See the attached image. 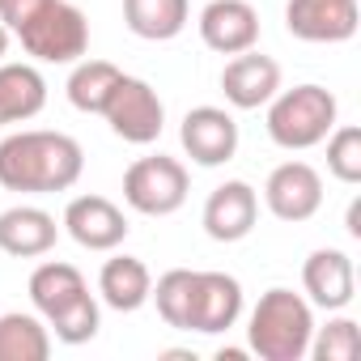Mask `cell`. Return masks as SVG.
I'll return each mask as SVG.
<instances>
[{
	"label": "cell",
	"instance_id": "1",
	"mask_svg": "<svg viewBox=\"0 0 361 361\" xmlns=\"http://www.w3.org/2000/svg\"><path fill=\"white\" fill-rule=\"evenodd\" d=\"M85 170V149L68 132L26 128L0 140V188L22 196L68 192Z\"/></svg>",
	"mask_w": 361,
	"mask_h": 361
},
{
	"label": "cell",
	"instance_id": "2",
	"mask_svg": "<svg viewBox=\"0 0 361 361\" xmlns=\"http://www.w3.org/2000/svg\"><path fill=\"white\" fill-rule=\"evenodd\" d=\"M0 22L43 64H77L90 51V22L68 0H0Z\"/></svg>",
	"mask_w": 361,
	"mask_h": 361
},
{
	"label": "cell",
	"instance_id": "3",
	"mask_svg": "<svg viewBox=\"0 0 361 361\" xmlns=\"http://www.w3.org/2000/svg\"><path fill=\"white\" fill-rule=\"evenodd\" d=\"M314 336V310L302 293L293 289H268L255 310H251V327H247V348L264 361H302Z\"/></svg>",
	"mask_w": 361,
	"mask_h": 361
},
{
	"label": "cell",
	"instance_id": "4",
	"mask_svg": "<svg viewBox=\"0 0 361 361\" xmlns=\"http://www.w3.org/2000/svg\"><path fill=\"white\" fill-rule=\"evenodd\" d=\"M336 94L323 85H293V90H276L268 102V136L281 149H314L327 140V132L336 128Z\"/></svg>",
	"mask_w": 361,
	"mask_h": 361
},
{
	"label": "cell",
	"instance_id": "5",
	"mask_svg": "<svg viewBox=\"0 0 361 361\" xmlns=\"http://www.w3.org/2000/svg\"><path fill=\"white\" fill-rule=\"evenodd\" d=\"M188 192H192L188 166L178 161V157H166V153L140 157L123 174V200H128V209H136L145 217H170V213H178V209L188 204Z\"/></svg>",
	"mask_w": 361,
	"mask_h": 361
},
{
	"label": "cell",
	"instance_id": "6",
	"mask_svg": "<svg viewBox=\"0 0 361 361\" xmlns=\"http://www.w3.org/2000/svg\"><path fill=\"white\" fill-rule=\"evenodd\" d=\"M102 119L111 123V132L119 140H128V145H153L161 136L166 106H161V98H157V90L149 81L123 73L119 85H115V94H111V102H106V111H102Z\"/></svg>",
	"mask_w": 361,
	"mask_h": 361
},
{
	"label": "cell",
	"instance_id": "7",
	"mask_svg": "<svg viewBox=\"0 0 361 361\" xmlns=\"http://www.w3.org/2000/svg\"><path fill=\"white\" fill-rule=\"evenodd\" d=\"M264 204L276 221H310L323 209V178L310 161H281L268 183H264Z\"/></svg>",
	"mask_w": 361,
	"mask_h": 361
},
{
	"label": "cell",
	"instance_id": "8",
	"mask_svg": "<svg viewBox=\"0 0 361 361\" xmlns=\"http://www.w3.org/2000/svg\"><path fill=\"white\" fill-rule=\"evenodd\" d=\"M357 0H289L285 26L302 43H348L357 35Z\"/></svg>",
	"mask_w": 361,
	"mask_h": 361
},
{
	"label": "cell",
	"instance_id": "9",
	"mask_svg": "<svg viewBox=\"0 0 361 361\" xmlns=\"http://www.w3.org/2000/svg\"><path fill=\"white\" fill-rule=\"evenodd\" d=\"M178 140H183V149H188V157L196 166L213 170V166H226L238 153V123L221 106H192L183 115Z\"/></svg>",
	"mask_w": 361,
	"mask_h": 361
},
{
	"label": "cell",
	"instance_id": "10",
	"mask_svg": "<svg viewBox=\"0 0 361 361\" xmlns=\"http://www.w3.org/2000/svg\"><path fill=\"white\" fill-rule=\"evenodd\" d=\"M243 314V285L230 272H196L192 306H188V331L221 336Z\"/></svg>",
	"mask_w": 361,
	"mask_h": 361
},
{
	"label": "cell",
	"instance_id": "11",
	"mask_svg": "<svg viewBox=\"0 0 361 361\" xmlns=\"http://www.w3.org/2000/svg\"><path fill=\"white\" fill-rule=\"evenodd\" d=\"M64 230L77 247L85 251H115L128 238V217L119 204H111L106 196H77L64 209Z\"/></svg>",
	"mask_w": 361,
	"mask_h": 361
},
{
	"label": "cell",
	"instance_id": "12",
	"mask_svg": "<svg viewBox=\"0 0 361 361\" xmlns=\"http://www.w3.org/2000/svg\"><path fill=\"white\" fill-rule=\"evenodd\" d=\"M255 217H259V196L251 183L243 178H230V183L213 188L209 200H204V234L213 243H243L251 230H255Z\"/></svg>",
	"mask_w": 361,
	"mask_h": 361
},
{
	"label": "cell",
	"instance_id": "13",
	"mask_svg": "<svg viewBox=\"0 0 361 361\" xmlns=\"http://www.w3.org/2000/svg\"><path fill=\"white\" fill-rule=\"evenodd\" d=\"M200 39L217 56H238L259 43V13L247 0H209L200 13Z\"/></svg>",
	"mask_w": 361,
	"mask_h": 361
},
{
	"label": "cell",
	"instance_id": "14",
	"mask_svg": "<svg viewBox=\"0 0 361 361\" xmlns=\"http://www.w3.org/2000/svg\"><path fill=\"white\" fill-rule=\"evenodd\" d=\"M221 90H226V102L238 106V111H259L272 102V94L281 90V64L272 56H259L255 47L251 51H238L226 73H221Z\"/></svg>",
	"mask_w": 361,
	"mask_h": 361
},
{
	"label": "cell",
	"instance_id": "15",
	"mask_svg": "<svg viewBox=\"0 0 361 361\" xmlns=\"http://www.w3.org/2000/svg\"><path fill=\"white\" fill-rule=\"evenodd\" d=\"M302 285L310 293V306H319V310H344L353 302V289H357L353 259L344 251H336V247H323V251H314L302 264Z\"/></svg>",
	"mask_w": 361,
	"mask_h": 361
},
{
	"label": "cell",
	"instance_id": "16",
	"mask_svg": "<svg viewBox=\"0 0 361 361\" xmlns=\"http://www.w3.org/2000/svg\"><path fill=\"white\" fill-rule=\"evenodd\" d=\"M60 238V226L51 213L35 209V204H13L0 213V251L18 255V259H35L47 255Z\"/></svg>",
	"mask_w": 361,
	"mask_h": 361
},
{
	"label": "cell",
	"instance_id": "17",
	"mask_svg": "<svg viewBox=\"0 0 361 361\" xmlns=\"http://www.w3.org/2000/svg\"><path fill=\"white\" fill-rule=\"evenodd\" d=\"M47 106V81L35 64H0V128L26 123Z\"/></svg>",
	"mask_w": 361,
	"mask_h": 361
},
{
	"label": "cell",
	"instance_id": "18",
	"mask_svg": "<svg viewBox=\"0 0 361 361\" xmlns=\"http://www.w3.org/2000/svg\"><path fill=\"white\" fill-rule=\"evenodd\" d=\"M149 289H153V276H149V268H145L136 255H115V259H106L102 272H98V293H102V302H106L111 310H119V314L140 310V306L149 302Z\"/></svg>",
	"mask_w": 361,
	"mask_h": 361
},
{
	"label": "cell",
	"instance_id": "19",
	"mask_svg": "<svg viewBox=\"0 0 361 361\" xmlns=\"http://www.w3.org/2000/svg\"><path fill=\"white\" fill-rule=\"evenodd\" d=\"M85 293H90L85 276L73 264H64V259H47V264H39L30 272V302H35V310L43 319H56L60 310H68Z\"/></svg>",
	"mask_w": 361,
	"mask_h": 361
},
{
	"label": "cell",
	"instance_id": "20",
	"mask_svg": "<svg viewBox=\"0 0 361 361\" xmlns=\"http://www.w3.org/2000/svg\"><path fill=\"white\" fill-rule=\"evenodd\" d=\"M188 0H123V22L136 39L166 43L188 30Z\"/></svg>",
	"mask_w": 361,
	"mask_h": 361
},
{
	"label": "cell",
	"instance_id": "21",
	"mask_svg": "<svg viewBox=\"0 0 361 361\" xmlns=\"http://www.w3.org/2000/svg\"><path fill=\"white\" fill-rule=\"evenodd\" d=\"M51 327L39 314L9 310L0 314V361H47Z\"/></svg>",
	"mask_w": 361,
	"mask_h": 361
},
{
	"label": "cell",
	"instance_id": "22",
	"mask_svg": "<svg viewBox=\"0 0 361 361\" xmlns=\"http://www.w3.org/2000/svg\"><path fill=\"white\" fill-rule=\"evenodd\" d=\"M119 77L123 73L111 60H81L73 68V77H68V102L77 111H85V115H102L115 85H119Z\"/></svg>",
	"mask_w": 361,
	"mask_h": 361
},
{
	"label": "cell",
	"instance_id": "23",
	"mask_svg": "<svg viewBox=\"0 0 361 361\" xmlns=\"http://www.w3.org/2000/svg\"><path fill=\"white\" fill-rule=\"evenodd\" d=\"M192 285H196V272H192V268H170L166 276H157V289H149V298L157 302V314L166 319V327L188 331Z\"/></svg>",
	"mask_w": 361,
	"mask_h": 361
},
{
	"label": "cell",
	"instance_id": "24",
	"mask_svg": "<svg viewBox=\"0 0 361 361\" xmlns=\"http://www.w3.org/2000/svg\"><path fill=\"white\" fill-rule=\"evenodd\" d=\"M98 323H102V310H98L94 293L77 298L68 310H60L56 319H47V327L56 331L60 344H85V340H94L98 336Z\"/></svg>",
	"mask_w": 361,
	"mask_h": 361
},
{
	"label": "cell",
	"instance_id": "25",
	"mask_svg": "<svg viewBox=\"0 0 361 361\" xmlns=\"http://www.w3.org/2000/svg\"><path fill=\"white\" fill-rule=\"evenodd\" d=\"M327 170L348 188L361 183V128L344 123L327 132Z\"/></svg>",
	"mask_w": 361,
	"mask_h": 361
},
{
	"label": "cell",
	"instance_id": "26",
	"mask_svg": "<svg viewBox=\"0 0 361 361\" xmlns=\"http://www.w3.org/2000/svg\"><path fill=\"white\" fill-rule=\"evenodd\" d=\"M361 348V336H357V323L353 319H331L327 327H319L310 336V357L314 361H353Z\"/></svg>",
	"mask_w": 361,
	"mask_h": 361
},
{
	"label": "cell",
	"instance_id": "27",
	"mask_svg": "<svg viewBox=\"0 0 361 361\" xmlns=\"http://www.w3.org/2000/svg\"><path fill=\"white\" fill-rule=\"evenodd\" d=\"M348 234H353V238H361V200H353V204H348Z\"/></svg>",
	"mask_w": 361,
	"mask_h": 361
},
{
	"label": "cell",
	"instance_id": "28",
	"mask_svg": "<svg viewBox=\"0 0 361 361\" xmlns=\"http://www.w3.org/2000/svg\"><path fill=\"white\" fill-rule=\"evenodd\" d=\"M243 357H247L243 348H221V353H217V361H243Z\"/></svg>",
	"mask_w": 361,
	"mask_h": 361
},
{
	"label": "cell",
	"instance_id": "29",
	"mask_svg": "<svg viewBox=\"0 0 361 361\" xmlns=\"http://www.w3.org/2000/svg\"><path fill=\"white\" fill-rule=\"evenodd\" d=\"M9 39H13V35H9V26L0 22V60H5V51H9Z\"/></svg>",
	"mask_w": 361,
	"mask_h": 361
}]
</instances>
